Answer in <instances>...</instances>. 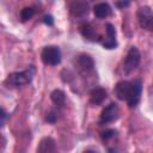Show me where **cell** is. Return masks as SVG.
I'll use <instances>...</instances> for the list:
<instances>
[{"label": "cell", "instance_id": "obj_1", "mask_svg": "<svg viewBox=\"0 0 153 153\" xmlns=\"http://www.w3.org/2000/svg\"><path fill=\"white\" fill-rule=\"evenodd\" d=\"M141 92H142L141 80H135L133 82L122 80V81H118L114 88L115 96L120 100H126L129 108H135L139 104L141 98Z\"/></svg>", "mask_w": 153, "mask_h": 153}, {"label": "cell", "instance_id": "obj_2", "mask_svg": "<svg viewBox=\"0 0 153 153\" xmlns=\"http://www.w3.org/2000/svg\"><path fill=\"white\" fill-rule=\"evenodd\" d=\"M35 66H29L27 69L23 71V72H16V73H11L6 80H5V85L7 87L11 88H17V87H23L29 85L32 81V78L35 75Z\"/></svg>", "mask_w": 153, "mask_h": 153}, {"label": "cell", "instance_id": "obj_3", "mask_svg": "<svg viewBox=\"0 0 153 153\" xmlns=\"http://www.w3.org/2000/svg\"><path fill=\"white\" fill-rule=\"evenodd\" d=\"M41 59L44 65L57 66L61 62V51L56 45H47L41 53Z\"/></svg>", "mask_w": 153, "mask_h": 153}, {"label": "cell", "instance_id": "obj_4", "mask_svg": "<svg viewBox=\"0 0 153 153\" xmlns=\"http://www.w3.org/2000/svg\"><path fill=\"white\" fill-rule=\"evenodd\" d=\"M141 60V55L140 51L136 47H130V49L128 50L124 61H123V71L126 74H130L140 63Z\"/></svg>", "mask_w": 153, "mask_h": 153}, {"label": "cell", "instance_id": "obj_5", "mask_svg": "<svg viewBox=\"0 0 153 153\" xmlns=\"http://www.w3.org/2000/svg\"><path fill=\"white\" fill-rule=\"evenodd\" d=\"M137 20H139L140 26L143 30L153 32V12L151 7L148 6L140 7L137 11Z\"/></svg>", "mask_w": 153, "mask_h": 153}, {"label": "cell", "instance_id": "obj_6", "mask_svg": "<svg viewBox=\"0 0 153 153\" xmlns=\"http://www.w3.org/2000/svg\"><path fill=\"white\" fill-rule=\"evenodd\" d=\"M120 117V108L116 103H110L108 106H105L100 114V124H108L111 122L117 121Z\"/></svg>", "mask_w": 153, "mask_h": 153}, {"label": "cell", "instance_id": "obj_7", "mask_svg": "<svg viewBox=\"0 0 153 153\" xmlns=\"http://www.w3.org/2000/svg\"><path fill=\"white\" fill-rule=\"evenodd\" d=\"M76 67H78L80 73L85 74V73H90V72L93 71L94 63H93V60H92V57L90 55L80 54L76 57Z\"/></svg>", "mask_w": 153, "mask_h": 153}, {"label": "cell", "instance_id": "obj_8", "mask_svg": "<svg viewBox=\"0 0 153 153\" xmlns=\"http://www.w3.org/2000/svg\"><path fill=\"white\" fill-rule=\"evenodd\" d=\"M105 30H106V38L103 42V47L105 49H114L117 47V41H116V30L115 26L110 23H108L105 25Z\"/></svg>", "mask_w": 153, "mask_h": 153}, {"label": "cell", "instance_id": "obj_9", "mask_svg": "<svg viewBox=\"0 0 153 153\" xmlns=\"http://www.w3.org/2000/svg\"><path fill=\"white\" fill-rule=\"evenodd\" d=\"M37 153H59L55 140L51 137H43L37 147Z\"/></svg>", "mask_w": 153, "mask_h": 153}, {"label": "cell", "instance_id": "obj_10", "mask_svg": "<svg viewBox=\"0 0 153 153\" xmlns=\"http://www.w3.org/2000/svg\"><path fill=\"white\" fill-rule=\"evenodd\" d=\"M80 33L82 35V37H85L86 39L92 41V42H96V41L100 39V36L97 33L96 29L88 23L87 24H82L80 26Z\"/></svg>", "mask_w": 153, "mask_h": 153}, {"label": "cell", "instance_id": "obj_11", "mask_svg": "<svg viewBox=\"0 0 153 153\" xmlns=\"http://www.w3.org/2000/svg\"><path fill=\"white\" fill-rule=\"evenodd\" d=\"M106 91L102 87H96L90 92V103L93 105H100L106 99Z\"/></svg>", "mask_w": 153, "mask_h": 153}, {"label": "cell", "instance_id": "obj_12", "mask_svg": "<svg viewBox=\"0 0 153 153\" xmlns=\"http://www.w3.org/2000/svg\"><path fill=\"white\" fill-rule=\"evenodd\" d=\"M71 13L76 18H82L88 14V6L85 2H73L71 4Z\"/></svg>", "mask_w": 153, "mask_h": 153}, {"label": "cell", "instance_id": "obj_13", "mask_svg": "<svg viewBox=\"0 0 153 153\" xmlns=\"http://www.w3.org/2000/svg\"><path fill=\"white\" fill-rule=\"evenodd\" d=\"M93 13L97 18L103 19V18H106L111 14V7L106 2H100V4H97L93 7Z\"/></svg>", "mask_w": 153, "mask_h": 153}, {"label": "cell", "instance_id": "obj_14", "mask_svg": "<svg viewBox=\"0 0 153 153\" xmlns=\"http://www.w3.org/2000/svg\"><path fill=\"white\" fill-rule=\"evenodd\" d=\"M50 99L53 100L54 104L62 106V105H65V102H66V94L61 90H54L50 93Z\"/></svg>", "mask_w": 153, "mask_h": 153}, {"label": "cell", "instance_id": "obj_15", "mask_svg": "<svg viewBox=\"0 0 153 153\" xmlns=\"http://www.w3.org/2000/svg\"><path fill=\"white\" fill-rule=\"evenodd\" d=\"M33 14H35V10L32 7H24L20 12V20L23 23H25V22L30 20L33 17Z\"/></svg>", "mask_w": 153, "mask_h": 153}, {"label": "cell", "instance_id": "obj_16", "mask_svg": "<svg viewBox=\"0 0 153 153\" xmlns=\"http://www.w3.org/2000/svg\"><path fill=\"white\" fill-rule=\"evenodd\" d=\"M116 134H117V131H116L115 129H106V130H104V131L102 133L100 136H102V140H103V141H108V140L115 137Z\"/></svg>", "mask_w": 153, "mask_h": 153}, {"label": "cell", "instance_id": "obj_17", "mask_svg": "<svg viewBox=\"0 0 153 153\" xmlns=\"http://www.w3.org/2000/svg\"><path fill=\"white\" fill-rule=\"evenodd\" d=\"M45 121L50 124H54L56 121H57V115L54 112V111H50L47 114V117H45Z\"/></svg>", "mask_w": 153, "mask_h": 153}, {"label": "cell", "instance_id": "obj_18", "mask_svg": "<svg viewBox=\"0 0 153 153\" xmlns=\"http://www.w3.org/2000/svg\"><path fill=\"white\" fill-rule=\"evenodd\" d=\"M8 117H10V116L6 114L5 109H2V108H1V110H0V118H1V121H0V124H1V127H4V126H5V123H6V120H7Z\"/></svg>", "mask_w": 153, "mask_h": 153}, {"label": "cell", "instance_id": "obj_19", "mask_svg": "<svg viewBox=\"0 0 153 153\" xmlns=\"http://www.w3.org/2000/svg\"><path fill=\"white\" fill-rule=\"evenodd\" d=\"M130 5V2L129 1H117V2H115V6L117 7V8H126V7H128Z\"/></svg>", "mask_w": 153, "mask_h": 153}, {"label": "cell", "instance_id": "obj_20", "mask_svg": "<svg viewBox=\"0 0 153 153\" xmlns=\"http://www.w3.org/2000/svg\"><path fill=\"white\" fill-rule=\"evenodd\" d=\"M43 23H45V24L49 25V26H53V25H54V18H53L51 16H44Z\"/></svg>", "mask_w": 153, "mask_h": 153}, {"label": "cell", "instance_id": "obj_21", "mask_svg": "<svg viewBox=\"0 0 153 153\" xmlns=\"http://www.w3.org/2000/svg\"><path fill=\"white\" fill-rule=\"evenodd\" d=\"M84 153H98V152L94 149H86V151H84Z\"/></svg>", "mask_w": 153, "mask_h": 153}]
</instances>
